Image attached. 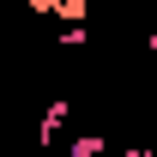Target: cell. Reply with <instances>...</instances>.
<instances>
[{"label":"cell","mask_w":157,"mask_h":157,"mask_svg":"<svg viewBox=\"0 0 157 157\" xmlns=\"http://www.w3.org/2000/svg\"><path fill=\"white\" fill-rule=\"evenodd\" d=\"M67 115H73V103H67V97H55L48 109H42V127H36V145H42V151H48V145L60 139V127H67Z\"/></svg>","instance_id":"1"},{"label":"cell","mask_w":157,"mask_h":157,"mask_svg":"<svg viewBox=\"0 0 157 157\" xmlns=\"http://www.w3.org/2000/svg\"><path fill=\"white\" fill-rule=\"evenodd\" d=\"M103 145H109V133H78L67 157H103Z\"/></svg>","instance_id":"2"},{"label":"cell","mask_w":157,"mask_h":157,"mask_svg":"<svg viewBox=\"0 0 157 157\" xmlns=\"http://www.w3.org/2000/svg\"><path fill=\"white\" fill-rule=\"evenodd\" d=\"M85 42H91L85 24H67V30H60V48H85Z\"/></svg>","instance_id":"3"},{"label":"cell","mask_w":157,"mask_h":157,"mask_svg":"<svg viewBox=\"0 0 157 157\" xmlns=\"http://www.w3.org/2000/svg\"><path fill=\"white\" fill-rule=\"evenodd\" d=\"M30 12H55V0H30Z\"/></svg>","instance_id":"4"},{"label":"cell","mask_w":157,"mask_h":157,"mask_svg":"<svg viewBox=\"0 0 157 157\" xmlns=\"http://www.w3.org/2000/svg\"><path fill=\"white\" fill-rule=\"evenodd\" d=\"M127 157H157V151H145V145H133V151H127Z\"/></svg>","instance_id":"5"}]
</instances>
